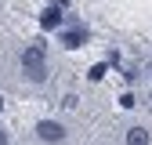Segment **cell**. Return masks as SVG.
I'll use <instances>...</instances> for the list:
<instances>
[{
    "label": "cell",
    "instance_id": "1",
    "mask_svg": "<svg viewBox=\"0 0 152 145\" xmlns=\"http://www.w3.org/2000/svg\"><path fill=\"white\" fill-rule=\"evenodd\" d=\"M22 65H26V72H29V69H44V65H47V47H44V44H29V47L22 51Z\"/></svg>",
    "mask_w": 152,
    "mask_h": 145
},
{
    "label": "cell",
    "instance_id": "2",
    "mask_svg": "<svg viewBox=\"0 0 152 145\" xmlns=\"http://www.w3.org/2000/svg\"><path fill=\"white\" fill-rule=\"evenodd\" d=\"M36 138H40V141H62L65 138V127L54 123V120H40V123H36Z\"/></svg>",
    "mask_w": 152,
    "mask_h": 145
},
{
    "label": "cell",
    "instance_id": "3",
    "mask_svg": "<svg viewBox=\"0 0 152 145\" xmlns=\"http://www.w3.org/2000/svg\"><path fill=\"white\" fill-rule=\"evenodd\" d=\"M62 44H65L69 51L83 47V44H87V29H69V33H62Z\"/></svg>",
    "mask_w": 152,
    "mask_h": 145
},
{
    "label": "cell",
    "instance_id": "4",
    "mask_svg": "<svg viewBox=\"0 0 152 145\" xmlns=\"http://www.w3.org/2000/svg\"><path fill=\"white\" fill-rule=\"evenodd\" d=\"M40 26H44V29H58V26H62V7H47V11L40 15Z\"/></svg>",
    "mask_w": 152,
    "mask_h": 145
},
{
    "label": "cell",
    "instance_id": "5",
    "mask_svg": "<svg viewBox=\"0 0 152 145\" xmlns=\"http://www.w3.org/2000/svg\"><path fill=\"white\" fill-rule=\"evenodd\" d=\"M127 145H148V131L145 127H130L127 131Z\"/></svg>",
    "mask_w": 152,
    "mask_h": 145
},
{
    "label": "cell",
    "instance_id": "6",
    "mask_svg": "<svg viewBox=\"0 0 152 145\" xmlns=\"http://www.w3.org/2000/svg\"><path fill=\"white\" fill-rule=\"evenodd\" d=\"M105 72H109V65H105V62H98V65H91L87 80H94V83H98V80H105Z\"/></svg>",
    "mask_w": 152,
    "mask_h": 145
},
{
    "label": "cell",
    "instance_id": "7",
    "mask_svg": "<svg viewBox=\"0 0 152 145\" xmlns=\"http://www.w3.org/2000/svg\"><path fill=\"white\" fill-rule=\"evenodd\" d=\"M26 76H29L33 83H44V80H47V65H44V69H29Z\"/></svg>",
    "mask_w": 152,
    "mask_h": 145
},
{
    "label": "cell",
    "instance_id": "8",
    "mask_svg": "<svg viewBox=\"0 0 152 145\" xmlns=\"http://www.w3.org/2000/svg\"><path fill=\"white\" fill-rule=\"evenodd\" d=\"M51 4H54V7H65V4H69V0H51Z\"/></svg>",
    "mask_w": 152,
    "mask_h": 145
},
{
    "label": "cell",
    "instance_id": "9",
    "mask_svg": "<svg viewBox=\"0 0 152 145\" xmlns=\"http://www.w3.org/2000/svg\"><path fill=\"white\" fill-rule=\"evenodd\" d=\"M0 145H7V134H4V127H0Z\"/></svg>",
    "mask_w": 152,
    "mask_h": 145
},
{
    "label": "cell",
    "instance_id": "10",
    "mask_svg": "<svg viewBox=\"0 0 152 145\" xmlns=\"http://www.w3.org/2000/svg\"><path fill=\"white\" fill-rule=\"evenodd\" d=\"M0 109H4V98H0Z\"/></svg>",
    "mask_w": 152,
    "mask_h": 145
}]
</instances>
